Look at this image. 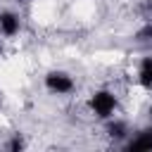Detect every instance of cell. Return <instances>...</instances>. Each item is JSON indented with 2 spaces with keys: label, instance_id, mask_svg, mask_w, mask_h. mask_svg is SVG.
Listing matches in <instances>:
<instances>
[{
  "label": "cell",
  "instance_id": "cell-2",
  "mask_svg": "<svg viewBox=\"0 0 152 152\" xmlns=\"http://www.w3.org/2000/svg\"><path fill=\"white\" fill-rule=\"evenodd\" d=\"M90 107H93V112H95L100 119H107V116L114 112V107H116V97H114L109 90H100V93H95V95L90 97Z\"/></svg>",
  "mask_w": 152,
  "mask_h": 152
},
{
  "label": "cell",
  "instance_id": "cell-3",
  "mask_svg": "<svg viewBox=\"0 0 152 152\" xmlns=\"http://www.w3.org/2000/svg\"><path fill=\"white\" fill-rule=\"evenodd\" d=\"M128 152H145V150H152V128H145L140 131L128 145H126Z\"/></svg>",
  "mask_w": 152,
  "mask_h": 152
},
{
  "label": "cell",
  "instance_id": "cell-4",
  "mask_svg": "<svg viewBox=\"0 0 152 152\" xmlns=\"http://www.w3.org/2000/svg\"><path fill=\"white\" fill-rule=\"evenodd\" d=\"M0 31L5 36H14L19 31V19L12 14V12H2L0 14Z\"/></svg>",
  "mask_w": 152,
  "mask_h": 152
},
{
  "label": "cell",
  "instance_id": "cell-5",
  "mask_svg": "<svg viewBox=\"0 0 152 152\" xmlns=\"http://www.w3.org/2000/svg\"><path fill=\"white\" fill-rule=\"evenodd\" d=\"M138 81L142 88L152 90V57H145L140 62V71H138Z\"/></svg>",
  "mask_w": 152,
  "mask_h": 152
},
{
  "label": "cell",
  "instance_id": "cell-6",
  "mask_svg": "<svg viewBox=\"0 0 152 152\" xmlns=\"http://www.w3.org/2000/svg\"><path fill=\"white\" fill-rule=\"evenodd\" d=\"M109 135L112 138H124L126 135V126L124 124H112L109 126Z\"/></svg>",
  "mask_w": 152,
  "mask_h": 152
},
{
  "label": "cell",
  "instance_id": "cell-1",
  "mask_svg": "<svg viewBox=\"0 0 152 152\" xmlns=\"http://www.w3.org/2000/svg\"><path fill=\"white\" fill-rule=\"evenodd\" d=\"M45 88H48L50 93H55V95H66V93H71L74 81H71V76L64 74V71H50V74L45 76Z\"/></svg>",
  "mask_w": 152,
  "mask_h": 152
},
{
  "label": "cell",
  "instance_id": "cell-8",
  "mask_svg": "<svg viewBox=\"0 0 152 152\" xmlns=\"http://www.w3.org/2000/svg\"><path fill=\"white\" fill-rule=\"evenodd\" d=\"M24 147V140L19 138V135H14L12 140H10V150H21Z\"/></svg>",
  "mask_w": 152,
  "mask_h": 152
},
{
  "label": "cell",
  "instance_id": "cell-7",
  "mask_svg": "<svg viewBox=\"0 0 152 152\" xmlns=\"http://www.w3.org/2000/svg\"><path fill=\"white\" fill-rule=\"evenodd\" d=\"M138 38H140V40H152V24L142 26V28L138 31Z\"/></svg>",
  "mask_w": 152,
  "mask_h": 152
}]
</instances>
